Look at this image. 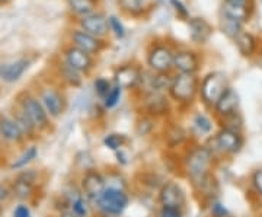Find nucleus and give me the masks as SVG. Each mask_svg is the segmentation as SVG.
Masks as SVG:
<instances>
[{"label":"nucleus","instance_id":"f257e3e1","mask_svg":"<svg viewBox=\"0 0 262 217\" xmlns=\"http://www.w3.org/2000/svg\"><path fill=\"white\" fill-rule=\"evenodd\" d=\"M213 161L214 155L207 146H196L188 151L185 158V170L195 188H200L211 177L210 170L213 166Z\"/></svg>","mask_w":262,"mask_h":217},{"label":"nucleus","instance_id":"f03ea898","mask_svg":"<svg viewBox=\"0 0 262 217\" xmlns=\"http://www.w3.org/2000/svg\"><path fill=\"white\" fill-rule=\"evenodd\" d=\"M200 91V82L195 75L178 73L172 79L169 94L178 104H191Z\"/></svg>","mask_w":262,"mask_h":217},{"label":"nucleus","instance_id":"7ed1b4c3","mask_svg":"<svg viewBox=\"0 0 262 217\" xmlns=\"http://www.w3.org/2000/svg\"><path fill=\"white\" fill-rule=\"evenodd\" d=\"M227 88H230V86L227 83V77L225 73L213 72V73L207 75L200 86V94H201L203 102L207 106H215L219 99L227 91Z\"/></svg>","mask_w":262,"mask_h":217},{"label":"nucleus","instance_id":"20e7f679","mask_svg":"<svg viewBox=\"0 0 262 217\" xmlns=\"http://www.w3.org/2000/svg\"><path fill=\"white\" fill-rule=\"evenodd\" d=\"M128 201L130 199L124 189L106 187L96 204L106 216H120L128 206Z\"/></svg>","mask_w":262,"mask_h":217},{"label":"nucleus","instance_id":"39448f33","mask_svg":"<svg viewBox=\"0 0 262 217\" xmlns=\"http://www.w3.org/2000/svg\"><path fill=\"white\" fill-rule=\"evenodd\" d=\"M19 101H20L19 102L20 108L24 110V113L27 114L31 123L34 124L37 132L47 130L50 127V115L46 111L44 105L41 104V101L31 94H24L19 98Z\"/></svg>","mask_w":262,"mask_h":217},{"label":"nucleus","instance_id":"423d86ee","mask_svg":"<svg viewBox=\"0 0 262 217\" xmlns=\"http://www.w3.org/2000/svg\"><path fill=\"white\" fill-rule=\"evenodd\" d=\"M211 143H213V147H208V146L207 147L213 151V155L215 150L225 155H234L242 149L244 139L237 130L223 128L211 139Z\"/></svg>","mask_w":262,"mask_h":217},{"label":"nucleus","instance_id":"0eeeda50","mask_svg":"<svg viewBox=\"0 0 262 217\" xmlns=\"http://www.w3.org/2000/svg\"><path fill=\"white\" fill-rule=\"evenodd\" d=\"M173 51L165 44L153 46L149 51L147 63L155 73H169L173 69Z\"/></svg>","mask_w":262,"mask_h":217},{"label":"nucleus","instance_id":"6e6552de","mask_svg":"<svg viewBox=\"0 0 262 217\" xmlns=\"http://www.w3.org/2000/svg\"><path fill=\"white\" fill-rule=\"evenodd\" d=\"M80 185H82V192H83L84 199H88L89 201H98L106 188L105 178L95 169H89L84 172L82 181H80Z\"/></svg>","mask_w":262,"mask_h":217},{"label":"nucleus","instance_id":"1a4fd4ad","mask_svg":"<svg viewBox=\"0 0 262 217\" xmlns=\"http://www.w3.org/2000/svg\"><path fill=\"white\" fill-rule=\"evenodd\" d=\"M159 203L162 207L182 208L185 204V192L179 184L168 181L160 187Z\"/></svg>","mask_w":262,"mask_h":217},{"label":"nucleus","instance_id":"9d476101","mask_svg":"<svg viewBox=\"0 0 262 217\" xmlns=\"http://www.w3.org/2000/svg\"><path fill=\"white\" fill-rule=\"evenodd\" d=\"M252 9V0H225L222 6V15L245 24L251 18Z\"/></svg>","mask_w":262,"mask_h":217},{"label":"nucleus","instance_id":"9b49d317","mask_svg":"<svg viewBox=\"0 0 262 217\" xmlns=\"http://www.w3.org/2000/svg\"><path fill=\"white\" fill-rule=\"evenodd\" d=\"M66 63L79 73H88L94 67V58L91 54L75 46H69L64 50Z\"/></svg>","mask_w":262,"mask_h":217},{"label":"nucleus","instance_id":"f8f14e48","mask_svg":"<svg viewBox=\"0 0 262 217\" xmlns=\"http://www.w3.org/2000/svg\"><path fill=\"white\" fill-rule=\"evenodd\" d=\"M41 104L44 105L47 114L53 118L60 117L66 110L64 96L56 88H44L41 91Z\"/></svg>","mask_w":262,"mask_h":217},{"label":"nucleus","instance_id":"ddd939ff","mask_svg":"<svg viewBox=\"0 0 262 217\" xmlns=\"http://www.w3.org/2000/svg\"><path fill=\"white\" fill-rule=\"evenodd\" d=\"M79 25L84 32L91 34L96 38L105 37L110 32V24L108 19L102 13H91L88 16H82L79 20Z\"/></svg>","mask_w":262,"mask_h":217},{"label":"nucleus","instance_id":"4468645a","mask_svg":"<svg viewBox=\"0 0 262 217\" xmlns=\"http://www.w3.org/2000/svg\"><path fill=\"white\" fill-rule=\"evenodd\" d=\"M37 172L35 170H24L19 173L16 180L12 184V194L19 200H27L32 196L35 188V181H37Z\"/></svg>","mask_w":262,"mask_h":217},{"label":"nucleus","instance_id":"2eb2a0df","mask_svg":"<svg viewBox=\"0 0 262 217\" xmlns=\"http://www.w3.org/2000/svg\"><path fill=\"white\" fill-rule=\"evenodd\" d=\"M70 39L73 42L72 46L83 50V51H86L91 56L101 53L105 48V42L103 41H101L99 38L94 37V35H91V34H88V32H84L82 29H75L72 32V35H70Z\"/></svg>","mask_w":262,"mask_h":217},{"label":"nucleus","instance_id":"dca6fc26","mask_svg":"<svg viewBox=\"0 0 262 217\" xmlns=\"http://www.w3.org/2000/svg\"><path fill=\"white\" fill-rule=\"evenodd\" d=\"M140 67L134 66V64H124L118 67L115 70V82L117 86H120L121 89H137V86L140 83L141 79Z\"/></svg>","mask_w":262,"mask_h":217},{"label":"nucleus","instance_id":"f3484780","mask_svg":"<svg viewBox=\"0 0 262 217\" xmlns=\"http://www.w3.org/2000/svg\"><path fill=\"white\" fill-rule=\"evenodd\" d=\"M173 69H177L179 73L195 75L200 69V57L191 50H179L173 54Z\"/></svg>","mask_w":262,"mask_h":217},{"label":"nucleus","instance_id":"a211bd4d","mask_svg":"<svg viewBox=\"0 0 262 217\" xmlns=\"http://www.w3.org/2000/svg\"><path fill=\"white\" fill-rule=\"evenodd\" d=\"M144 111L149 117H162L169 111V101L163 94L143 95Z\"/></svg>","mask_w":262,"mask_h":217},{"label":"nucleus","instance_id":"6ab92c4d","mask_svg":"<svg viewBox=\"0 0 262 217\" xmlns=\"http://www.w3.org/2000/svg\"><path fill=\"white\" fill-rule=\"evenodd\" d=\"M237 108H239V95L236 94V91L232 88H227V91L219 99V102L214 106L217 115H220L225 120L232 117V115H236Z\"/></svg>","mask_w":262,"mask_h":217},{"label":"nucleus","instance_id":"aec40b11","mask_svg":"<svg viewBox=\"0 0 262 217\" xmlns=\"http://www.w3.org/2000/svg\"><path fill=\"white\" fill-rule=\"evenodd\" d=\"M0 139L8 143H22L25 136L13 117L0 115Z\"/></svg>","mask_w":262,"mask_h":217},{"label":"nucleus","instance_id":"412c9836","mask_svg":"<svg viewBox=\"0 0 262 217\" xmlns=\"http://www.w3.org/2000/svg\"><path fill=\"white\" fill-rule=\"evenodd\" d=\"M28 67L29 61L27 58H19L12 63L0 64V77L8 83H13L22 77V75L28 70Z\"/></svg>","mask_w":262,"mask_h":217},{"label":"nucleus","instance_id":"4be33fe9","mask_svg":"<svg viewBox=\"0 0 262 217\" xmlns=\"http://www.w3.org/2000/svg\"><path fill=\"white\" fill-rule=\"evenodd\" d=\"M189 37L195 44H206L213 34L211 25L203 18L189 19Z\"/></svg>","mask_w":262,"mask_h":217},{"label":"nucleus","instance_id":"5701e85b","mask_svg":"<svg viewBox=\"0 0 262 217\" xmlns=\"http://www.w3.org/2000/svg\"><path fill=\"white\" fill-rule=\"evenodd\" d=\"M233 41L237 50L241 51V54L245 57H251L255 53V50H256V39L249 32L242 31L237 37L234 38Z\"/></svg>","mask_w":262,"mask_h":217},{"label":"nucleus","instance_id":"b1692460","mask_svg":"<svg viewBox=\"0 0 262 217\" xmlns=\"http://www.w3.org/2000/svg\"><path fill=\"white\" fill-rule=\"evenodd\" d=\"M70 10L79 15V16H88L91 13H95L98 0H67Z\"/></svg>","mask_w":262,"mask_h":217},{"label":"nucleus","instance_id":"393cba45","mask_svg":"<svg viewBox=\"0 0 262 217\" xmlns=\"http://www.w3.org/2000/svg\"><path fill=\"white\" fill-rule=\"evenodd\" d=\"M242 25L244 24H241V22H237L234 19L229 18V16H225V15H222V18H220V29H222V32L226 34L229 38H232V39H234V38L244 31Z\"/></svg>","mask_w":262,"mask_h":217},{"label":"nucleus","instance_id":"a878e982","mask_svg":"<svg viewBox=\"0 0 262 217\" xmlns=\"http://www.w3.org/2000/svg\"><path fill=\"white\" fill-rule=\"evenodd\" d=\"M13 120L18 123V125L20 127V130L24 133V136H25V139L27 137H32L35 133H37V128L34 127V124L31 123V120H29L28 117H27V114L24 113V110L19 106V110H16V113L13 115Z\"/></svg>","mask_w":262,"mask_h":217},{"label":"nucleus","instance_id":"bb28decb","mask_svg":"<svg viewBox=\"0 0 262 217\" xmlns=\"http://www.w3.org/2000/svg\"><path fill=\"white\" fill-rule=\"evenodd\" d=\"M37 156H38V149L35 147V146H31V147H28V149L24 151L19 158H16L15 161L12 162L10 169H22V168H25V166L29 165L31 162L37 158Z\"/></svg>","mask_w":262,"mask_h":217},{"label":"nucleus","instance_id":"cd10ccee","mask_svg":"<svg viewBox=\"0 0 262 217\" xmlns=\"http://www.w3.org/2000/svg\"><path fill=\"white\" fill-rule=\"evenodd\" d=\"M118 3L122 12L131 16H139L144 12V5L141 0H118Z\"/></svg>","mask_w":262,"mask_h":217},{"label":"nucleus","instance_id":"c85d7f7f","mask_svg":"<svg viewBox=\"0 0 262 217\" xmlns=\"http://www.w3.org/2000/svg\"><path fill=\"white\" fill-rule=\"evenodd\" d=\"M60 75H61V79L66 80L69 85L79 86L82 83V77H80V73L76 72L75 69L69 66L67 63H63L60 64Z\"/></svg>","mask_w":262,"mask_h":217},{"label":"nucleus","instance_id":"c756f323","mask_svg":"<svg viewBox=\"0 0 262 217\" xmlns=\"http://www.w3.org/2000/svg\"><path fill=\"white\" fill-rule=\"evenodd\" d=\"M127 142H128V139H127L124 134H108V136L103 139V144H105L108 149H111V150L114 151L120 150Z\"/></svg>","mask_w":262,"mask_h":217},{"label":"nucleus","instance_id":"7c9ffc66","mask_svg":"<svg viewBox=\"0 0 262 217\" xmlns=\"http://www.w3.org/2000/svg\"><path fill=\"white\" fill-rule=\"evenodd\" d=\"M70 210L77 217H88V214H89L88 203H86V200L82 196H76L75 199L70 201Z\"/></svg>","mask_w":262,"mask_h":217},{"label":"nucleus","instance_id":"2f4dec72","mask_svg":"<svg viewBox=\"0 0 262 217\" xmlns=\"http://www.w3.org/2000/svg\"><path fill=\"white\" fill-rule=\"evenodd\" d=\"M185 139V132L181 128V127H173L168 132V136H166V142L170 147H175V146H179L181 143L184 142Z\"/></svg>","mask_w":262,"mask_h":217},{"label":"nucleus","instance_id":"473e14b6","mask_svg":"<svg viewBox=\"0 0 262 217\" xmlns=\"http://www.w3.org/2000/svg\"><path fill=\"white\" fill-rule=\"evenodd\" d=\"M194 125L198 128V132L201 133V134H208L213 130L211 120L207 115H204V114H196L195 118H194Z\"/></svg>","mask_w":262,"mask_h":217},{"label":"nucleus","instance_id":"72a5a7b5","mask_svg":"<svg viewBox=\"0 0 262 217\" xmlns=\"http://www.w3.org/2000/svg\"><path fill=\"white\" fill-rule=\"evenodd\" d=\"M121 88L120 86H115V88H113L110 92H108V95L103 98V101H105V106L106 108H114L115 105L120 102V99H121Z\"/></svg>","mask_w":262,"mask_h":217},{"label":"nucleus","instance_id":"f704fd0d","mask_svg":"<svg viewBox=\"0 0 262 217\" xmlns=\"http://www.w3.org/2000/svg\"><path fill=\"white\" fill-rule=\"evenodd\" d=\"M94 88H95V92L99 95L101 98H105V96L108 95V92L113 89V88H111V83H110V80H106V79H103V77H98V79L95 80Z\"/></svg>","mask_w":262,"mask_h":217},{"label":"nucleus","instance_id":"c9c22d12","mask_svg":"<svg viewBox=\"0 0 262 217\" xmlns=\"http://www.w3.org/2000/svg\"><path fill=\"white\" fill-rule=\"evenodd\" d=\"M151 130H153V118L149 117V115H144L140 121H139V124H137V133L140 136H146Z\"/></svg>","mask_w":262,"mask_h":217},{"label":"nucleus","instance_id":"e433bc0d","mask_svg":"<svg viewBox=\"0 0 262 217\" xmlns=\"http://www.w3.org/2000/svg\"><path fill=\"white\" fill-rule=\"evenodd\" d=\"M108 24H110V31H114V34L118 38H122L125 35V28L120 22V19L117 16H110L108 18Z\"/></svg>","mask_w":262,"mask_h":217},{"label":"nucleus","instance_id":"4c0bfd02","mask_svg":"<svg viewBox=\"0 0 262 217\" xmlns=\"http://www.w3.org/2000/svg\"><path fill=\"white\" fill-rule=\"evenodd\" d=\"M159 217H184V214H182V208L162 207Z\"/></svg>","mask_w":262,"mask_h":217},{"label":"nucleus","instance_id":"58836bf2","mask_svg":"<svg viewBox=\"0 0 262 217\" xmlns=\"http://www.w3.org/2000/svg\"><path fill=\"white\" fill-rule=\"evenodd\" d=\"M252 185L253 188H255V191L262 196V169H258L253 172Z\"/></svg>","mask_w":262,"mask_h":217},{"label":"nucleus","instance_id":"ea45409f","mask_svg":"<svg viewBox=\"0 0 262 217\" xmlns=\"http://www.w3.org/2000/svg\"><path fill=\"white\" fill-rule=\"evenodd\" d=\"M13 217H31V210L27 204H19L13 210Z\"/></svg>","mask_w":262,"mask_h":217},{"label":"nucleus","instance_id":"a19ab883","mask_svg":"<svg viewBox=\"0 0 262 217\" xmlns=\"http://www.w3.org/2000/svg\"><path fill=\"white\" fill-rule=\"evenodd\" d=\"M170 2H172V5L175 6V10L178 12L179 16H182V18H187L188 10H187V8L184 6V3H182L181 0H170Z\"/></svg>","mask_w":262,"mask_h":217},{"label":"nucleus","instance_id":"79ce46f5","mask_svg":"<svg viewBox=\"0 0 262 217\" xmlns=\"http://www.w3.org/2000/svg\"><path fill=\"white\" fill-rule=\"evenodd\" d=\"M12 196V188H9L6 184H0V203L6 201Z\"/></svg>","mask_w":262,"mask_h":217},{"label":"nucleus","instance_id":"37998d69","mask_svg":"<svg viewBox=\"0 0 262 217\" xmlns=\"http://www.w3.org/2000/svg\"><path fill=\"white\" fill-rule=\"evenodd\" d=\"M60 217H77V216H76L72 210H66V211H63V213L60 214Z\"/></svg>","mask_w":262,"mask_h":217},{"label":"nucleus","instance_id":"c03bdc74","mask_svg":"<svg viewBox=\"0 0 262 217\" xmlns=\"http://www.w3.org/2000/svg\"><path fill=\"white\" fill-rule=\"evenodd\" d=\"M217 217H232V216H229V214H223V216H217Z\"/></svg>","mask_w":262,"mask_h":217},{"label":"nucleus","instance_id":"a18cd8bd","mask_svg":"<svg viewBox=\"0 0 262 217\" xmlns=\"http://www.w3.org/2000/svg\"><path fill=\"white\" fill-rule=\"evenodd\" d=\"M6 2H9V0H0V3H6Z\"/></svg>","mask_w":262,"mask_h":217},{"label":"nucleus","instance_id":"49530a36","mask_svg":"<svg viewBox=\"0 0 262 217\" xmlns=\"http://www.w3.org/2000/svg\"><path fill=\"white\" fill-rule=\"evenodd\" d=\"M103 217H115V216H106V214H105V216H103Z\"/></svg>","mask_w":262,"mask_h":217},{"label":"nucleus","instance_id":"de8ad7c7","mask_svg":"<svg viewBox=\"0 0 262 217\" xmlns=\"http://www.w3.org/2000/svg\"><path fill=\"white\" fill-rule=\"evenodd\" d=\"M261 58H262V47H261Z\"/></svg>","mask_w":262,"mask_h":217}]
</instances>
